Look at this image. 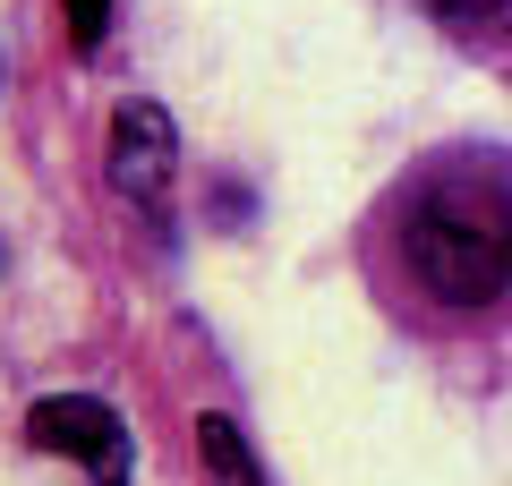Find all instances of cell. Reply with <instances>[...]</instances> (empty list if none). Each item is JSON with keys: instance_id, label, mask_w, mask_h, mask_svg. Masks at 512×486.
Listing matches in <instances>:
<instances>
[{"instance_id": "cell-1", "label": "cell", "mask_w": 512, "mask_h": 486, "mask_svg": "<svg viewBox=\"0 0 512 486\" xmlns=\"http://www.w3.org/2000/svg\"><path fill=\"white\" fill-rule=\"evenodd\" d=\"M410 273L427 299L444 307H478L512 282V171L504 154L453 162L419 188L410 205Z\"/></svg>"}, {"instance_id": "cell-2", "label": "cell", "mask_w": 512, "mask_h": 486, "mask_svg": "<svg viewBox=\"0 0 512 486\" xmlns=\"http://www.w3.org/2000/svg\"><path fill=\"white\" fill-rule=\"evenodd\" d=\"M103 162H111V197H120V205H137L146 222L171 214V180H180V128H171L163 103L128 94V103L111 111V145H103Z\"/></svg>"}, {"instance_id": "cell-3", "label": "cell", "mask_w": 512, "mask_h": 486, "mask_svg": "<svg viewBox=\"0 0 512 486\" xmlns=\"http://www.w3.org/2000/svg\"><path fill=\"white\" fill-rule=\"evenodd\" d=\"M26 435H35V452H52V461H86L94 486H128V427L111 401L94 393H52L26 410Z\"/></svg>"}, {"instance_id": "cell-4", "label": "cell", "mask_w": 512, "mask_h": 486, "mask_svg": "<svg viewBox=\"0 0 512 486\" xmlns=\"http://www.w3.org/2000/svg\"><path fill=\"white\" fill-rule=\"evenodd\" d=\"M197 461H205V478H214V486H265V469H256L248 435H239L222 410L197 418Z\"/></svg>"}, {"instance_id": "cell-5", "label": "cell", "mask_w": 512, "mask_h": 486, "mask_svg": "<svg viewBox=\"0 0 512 486\" xmlns=\"http://www.w3.org/2000/svg\"><path fill=\"white\" fill-rule=\"evenodd\" d=\"M111 35V0H69V43L77 52H103Z\"/></svg>"}, {"instance_id": "cell-6", "label": "cell", "mask_w": 512, "mask_h": 486, "mask_svg": "<svg viewBox=\"0 0 512 486\" xmlns=\"http://www.w3.org/2000/svg\"><path fill=\"white\" fill-rule=\"evenodd\" d=\"M436 18H453V26H487V18H504L512 0H427Z\"/></svg>"}]
</instances>
